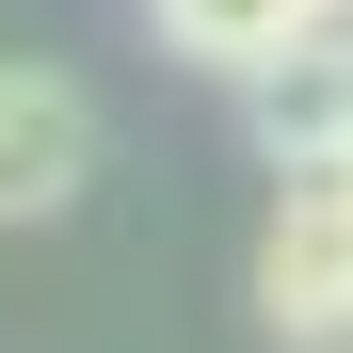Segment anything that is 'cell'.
Here are the masks:
<instances>
[{
	"label": "cell",
	"instance_id": "6da1fadb",
	"mask_svg": "<svg viewBox=\"0 0 353 353\" xmlns=\"http://www.w3.org/2000/svg\"><path fill=\"white\" fill-rule=\"evenodd\" d=\"M257 321H273V353H353V176H289L273 193Z\"/></svg>",
	"mask_w": 353,
	"mask_h": 353
},
{
	"label": "cell",
	"instance_id": "7a4b0ae2",
	"mask_svg": "<svg viewBox=\"0 0 353 353\" xmlns=\"http://www.w3.org/2000/svg\"><path fill=\"white\" fill-rule=\"evenodd\" d=\"M97 193V97L65 65H0V225H65Z\"/></svg>",
	"mask_w": 353,
	"mask_h": 353
},
{
	"label": "cell",
	"instance_id": "3957f363",
	"mask_svg": "<svg viewBox=\"0 0 353 353\" xmlns=\"http://www.w3.org/2000/svg\"><path fill=\"white\" fill-rule=\"evenodd\" d=\"M241 129H257V161H273V176H337V145H353V32L273 48V65L241 81Z\"/></svg>",
	"mask_w": 353,
	"mask_h": 353
},
{
	"label": "cell",
	"instance_id": "277c9868",
	"mask_svg": "<svg viewBox=\"0 0 353 353\" xmlns=\"http://www.w3.org/2000/svg\"><path fill=\"white\" fill-rule=\"evenodd\" d=\"M176 65H209V81H257L273 48H305L321 32V0H145Z\"/></svg>",
	"mask_w": 353,
	"mask_h": 353
},
{
	"label": "cell",
	"instance_id": "5b68a950",
	"mask_svg": "<svg viewBox=\"0 0 353 353\" xmlns=\"http://www.w3.org/2000/svg\"><path fill=\"white\" fill-rule=\"evenodd\" d=\"M321 32H353V0H321Z\"/></svg>",
	"mask_w": 353,
	"mask_h": 353
},
{
	"label": "cell",
	"instance_id": "8992f818",
	"mask_svg": "<svg viewBox=\"0 0 353 353\" xmlns=\"http://www.w3.org/2000/svg\"><path fill=\"white\" fill-rule=\"evenodd\" d=\"M337 176H353V145H337Z\"/></svg>",
	"mask_w": 353,
	"mask_h": 353
}]
</instances>
